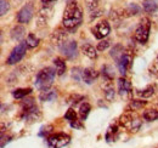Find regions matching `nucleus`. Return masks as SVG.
Masks as SVG:
<instances>
[{
	"label": "nucleus",
	"instance_id": "nucleus-1",
	"mask_svg": "<svg viewBox=\"0 0 158 148\" xmlns=\"http://www.w3.org/2000/svg\"><path fill=\"white\" fill-rule=\"evenodd\" d=\"M83 21V12L81 9L76 1H71L67 4L63 17H62V24L66 29H74L77 28Z\"/></svg>",
	"mask_w": 158,
	"mask_h": 148
},
{
	"label": "nucleus",
	"instance_id": "nucleus-2",
	"mask_svg": "<svg viewBox=\"0 0 158 148\" xmlns=\"http://www.w3.org/2000/svg\"><path fill=\"white\" fill-rule=\"evenodd\" d=\"M56 71L51 67H46L44 69H41L40 72H38L37 78H35V88L40 90V91H45L49 90L51 88V85L54 84L55 76H56Z\"/></svg>",
	"mask_w": 158,
	"mask_h": 148
},
{
	"label": "nucleus",
	"instance_id": "nucleus-3",
	"mask_svg": "<svg viewBox=\"0 0 158 148\" xmlns=\"http://www.w3.org/2000/svg\"><path fill=\"white\" fill-rule=\"evenodd\" d=\"M119 123L124 129L133 134L138 132L141 128V119L135 111H127L124 114H122L119 118Z\"/></svg>",
	"mask_w": 158,
	"mask_h": 148
},
{
	"label": "nucleus",
	"instance_id": "nucleus-4",
	"mask_svg": "<svg viewBox=\"0 0 158 148\" xmlns=\"http://www.w3.org/2000/svg\"><path fill=\"white\" fill-rule=\"evenodd\" d=\"M150 31H151V21L147 17H143L138 26V28L135 29V33H134L135 40L142 45L146 44L150 37Z\"/></svg>",
	"mask_w": 158,
	"mask_h": 148
},
{
	"label": "nucleus",
	"instance_id": "nucleus-5",
	"mask_svg": "<svg viewBox=\"0 0 158 148\" xmlns=\"http://www.w3.org/2000/svg\"><path fill=\"white\" fill-rule=\"evenodd\" d=\"M71 141L69 135L59 132V134H52L51 136L48 137V146L49 148H62L67 146Z\"/></svg>",
	"mask_w": 158,
	"mask_h": 148
},
{
	"label": "nucleus",
	"instance_id": "nucleus-6",
	"mask_svg": "<svg viewBox=\"0 0 158 148\" xmlns=\"http://www.w3.org/2000/svg\"><path fill=\"white\" fill-rule=\"evenodd\" d=\"M133 60H134V54H133V51L125 49L124 52H123V55H122V57L116 62V63H117V67H118V69H119V73L122 74L123 76L128 72V69L131 67Z\"/></svg>",
	"mask_w": 158,
	"mask_h": 148
},
{
	"label": "nucleus",
	"instance_id": "nucleus-7",
	"mask_svg": "<svg viewBox=\"0 0 158 148\" xmlns=\"http://www.w3.org/2000/svg\"><path fill=\"white\" fill-rule=\"evenodd\" d=\"M27 47H28L27 43L26 41H21L20 44L16 47H14V50L11 51V54L9 56L6 63L7 64H16L17 62H20L21 60L24 57V55H26Z\"/></svg>",
	"mask_w": 158,
	"mask_h": 148
},
{
	"label": "nucleus",
	"instance_id": "nucleus-8",
	"mask_svg": "<svg viewBox=\"0 0 158 148\" xmlns=\"http://www.w3.org/2000/svg\"><path fill=\"white\" fill-rule=\"evenodd\" d=\"M33 15H34V6L33 4L28 2L26 5L22 6L19 14H17V22L22 23V24H27L31 22V19L33 18Z\"/></svg>",
	"mask_w": 158,
	"mask_h": 148
},
{
	"label": "nucleus",
	"instance_id": "nucleus-9",
	"mask_svg": "<svg viewBox=\"0 0 158 148\" xmlns=\"http://www.w3.org/2000/svg\"><path fill=\"white\" fill-rule=\"evenodd\" d=\"M110 32H111V26H110L108 21H101L91 29L93 35L99 40L107 37L110 34Z\"/></svg>",
	"mask_w": 158,
	"mask_h": 148
},
{
	"label": "nucleus",
	"instance_id": "nucleus-10",
	"mask_svg": "<svg viewBox=\"0 0 158 148\" xmlns=\"http://www.w3.org/2000/svg\"><path fill=\"white\" fill-rule=\"evenodd\" d=\"M62 55L69 60H73L76 58L78 55V46H77V43L74 40H68L66 41L61 47H60Z\"/></svg>",
	"mask_w": 158,
	"mask_h": 148
},
{
	"label": "nucleus",
	"instance_id": "nucleus-11",
	"mask_svg": "<svg viewBox=\"0 0 158 148\" xmlns=\"http://www.w3.org/2000/svg\"><path fill=\"white\" fill-rule=\"evenodd\" d=\"M41 118V113L37 106H33L27 109H22V119L27 121H38Z\"/></svg>",
	"mask_w": 158,
	"mask_h": 148
},
{
	"label": "nucleus",
	"instance_id": "nucleus-12",
	"mask_svg": "<svg viewBox=\"0 0 158 148\" xmlns=\"http://www.w3.org/2000/svg\"><path fill=\"white\" fill-rule=\"evenodd\" d=\"M67 39H68V33H67L66 31H63V29H56V31L51 34V37H50L51 43H52L54 45L59 46V47H61V46L67 41Z\"/></svg>",
	"mask_w": 158,
	"mask_h": 148
},
{
	"label": "nucleus",
	"instance_id": "nucleus-13",
	"mask_svg": "<svg viewBox=\"0 0 158 148\" xmlns=\"http://www.w3.org/2000/svg\"><path fill=\"white\" fill-rule=\"evenodd\" d=\"M118 92L120 96L127 97L130 96L133 93V88H131V83L125 79L124 76H120L118 79Z\"/></svg>",
	"mask_w": 158,
	"mask_h": 148
},
{
	"label": "nucleus",
	"instance_id": "nucleus-14",
	"mask_svg": "<svg viewBox=\"0 0 158 148\" xmlns=\"http://www.w3.org/2000/svg\"><path fill=\"white\" fill-rule=\"evenodd\" d=\"M52 15V7H43L38 12V26H46L48 21Z\"/></svg>",
	"mask_w": 158,
	"mask_h": 148
},
{
	"label": "nucleus",
	"instance_id": "nucleus-15",
	"mask_svg": "<svg viewBox=\"0 0 158 148\" xmlns=\"http://www.w3.org/2000/svg\"><path fill=\"white\" fill-rule=\"evenodd\" d=\"M99 76V72L94 68H85L83 71V80L85 84H93Z\"/></svg>",
	"mask_w": 158,
	"mask_h": 148
},
{
	"label": "nucleus",
	"instance_id": "nucleus-16",
	"mask_svg": "<svg viewBox=\"0 0 158 148\" xmlns=\"http://www.w3.org/2000/svg\"><path fill=\"white\" fill-rule=\"evenodd\" d=\"M103 92H105V98L108 101V102H112L114 100V96H116V90L113 88V84L108 80H106V84L103 85Z\"/></svg>",
	"mask_w": 158,
	"mask_h": 148
},
{
	"label": "nucleus",
	"instance_id": "nucleus-17",
	"mask_svg": "<svg viewBox=\"0 0 158 148\" xmlns=\"http://www.w3.org/2000/svg\"><path fill=\"white\" fill-rule=\"evenodd\" d=\"M81 52L86 56V57L91 58V60H94V58L98 57V49H96L94 45L88 44V43L83 44V46H81Z\"/></svg>",
	"mask_w": 158,
	"mask_h": 148
},
{
	"label": "nucleus",
	"instance_id": "nucleus-18",
	"mask_svg": "<svg viewBox=\"0 0 158 148\" xmlns=\"http://www.w3.org/2000/svg\"><path fill=\"white\" fill-rule=\"evenodd\" d=\"M64 119H67L68 121H69V124H71V126L72 128H81V125L78 123V118H77V113L74 112V109H72V108H69L68 111L66 112V114H64Z\"/></svg>",
	"mask_w": 158,
	"mask_h": 148
},
{
	"label": "nucleus",
	"instance_id": "nucleus-19",
	"mask_svg": "<svg viewBox=\"0 0 158 148\" xmlns=\"http://www.w3.org/2000/svg\"><path fill=\"white\" fill-rule=\"evenodd\" d=\"M10 35H11V39H12V40H15V41H21V40L24 38V35H26V29H24V27H22V26H16V27H14V28L11 29Z\"/></svg>",
	"mask_w": 158,
	"mask_h": 148
},
{
	"label": "nucleus",
	"instance_id": "nucleus-20",
	"mask_svg": "<svg viewBox=\"0 0 158 148\" xmlns=\"http://www.w3.org/2000/svg\"><path fill=\"white\" fill-rule=\"evenodd\" d=\"M57 97V92L56 90H45V91H41L39 95V100L43 102H50V101H54L55 98Z\"/></svg>",
	"mask_w": 158,
	"mask_h": 148
},
{
	"label": "nucleus",
	"instance_id": "nucleus-21",
	"mask_svg": "<svg viewBox=\"0 0 158 148\" xmlns=\"http://www.w3.org/2000/svg\"><path fill=\"white\" fill-rule=\"evenodd\" d=\"M158 10V0H145L143 11L147 14H155Z\"/></svg>",
	"mask_w": 158,
	"mask_h": 148
},
{
	"label": "nucleus",
	"instance_id": "nucleus-22",
	"mask_svg": "<svg viewBox=\"0 0 158 148\" xmlns=\"http://www.w3.org/2000/svg\"><path fill=\"white\" fill-rule=\"evenodd\" d=\"M54 64H55V69H56L57 75L64 74L66 69H67V66H66V62H64L62 58H60V57L55 58V60H54Z\"/></svg>",
	"mask_w": 158,
	"mask_h": 148
},
{
	"label": "nucleus",
	"instance_id": "nucleus-23",
	"mask_svg": "<svg viewBox=\"0 0 158 148\" xmlns=\"http://www.w3.org/2000/svg\"><path fill=\"white\" fill-rule=\"evenodd\" d=\"M101 72H102V75H103L105 80H108V81L113 80V78H114L113 67H111V66H108V64H105V66H102Z\"/></svg>",
	"mask_w": 158,
	"mask_h": 148
},
{
	"label": "nucleus",
	"instance_id": "nucleus-24",
	"mask_svg": "<svg viewBox=\"0 0 158 148\" xmlns=\"http://www.w3.org/2000/svg\"><path fill=\"white\" fill-rule=\"evenodd\" d=\"M140 12H141V7L135 2H130L125 9V14H128V16H136Z\"/></svg>",
	"mask_w": 158,
	"mask_h": 148
},
{
	"label": "nucleus",
	"instance_id": "nucleus-25",
	"mask_svg": "<svg viewBox=\"0 0 158 148\" xmlns=\"http://www.w3.org/2000/svg\"><path fill=\"white\" fill-rule=\"evenodd\" d=\"M90 111H91V106H90L89 103L84 102V103L80 106V108H79V118H80V120H85V119L88 118Z\"/></svg>",
	"mask_w": 158,
	"mask_h": 148
},
{
	"label": "nucleus",
	"instance_id": "nucleus-26",
	"mask_svg": "<svg viewBox=\"0 0 158 148\" xmlns=\"http://www.w3.org/2000/svg\"><path fill=\"white\" fill-rule=\"evenodd\" d=\"M26 43H27V45H28V47H32V49H34V47H37L38 45H39L40 40L39 38L37 37L35 34H33V33H29L27 38H26Z\"/></svg>",
	"mask_w": 158,
	"mask_h": 148
},
{
	"label": "nucleus",
	"instance_id": "nucleus-27",
	"mask_svg": "<svg viewBox=\"0 0 158 148\" xmlns=\"http://www.w3.org/2000/svg\"><path fill=\"white\" fill-rule=\"evenodd\" d=\"M142 117L147 121H155L158 119V111L157 109H147V111L143 112Z\"/></svg>",
	"mask_w": 158,
	"mask_h": 148
},
{
	"label": "nucleus",
	"instance_id": "nucleus-28",
	"mask_svg": "<svg viewBox=\"0 0 158 148\" xmlns=\"http://www.w3.org/2000/svg\"><path fill=\"white\" fill-rule=\"evenodd\" d=\"M124 47L120 45V44H117L116 46H113V49L111 50V56L114 58V61L117 62L119 58L122 57V55H123V52H124Z\"/></svg>",
	"mask_w": 158,
	"mask_h": 148
},
{
	"label": "nucleus",
	"instance_id": "nucleus-29",
	"mask_svg": "<svg viewBox=\"0 0 158 148\" xmlns=\"http://www.w3.org/2000/svg\"><path fill=\"white\" fill-rule=\"evenodd\" d=\"M146 101H141V100H133L129 106H128V111H138L140 108H142L143 106H146Z\"/></svg>",
	"mask_w": 158,
	"mask_h": 148
},
{
	"label": "nucleus",
	"instance_id": "nucleus-30",
	"mask_svg": "<svg viewBox=\"0 0 158 148\" xmlns=\"http://www.w3.org/2000/svg\"><path fill=\"white\" fill-rule=\"evenodd\" d=\"M31 92H32V89H16V90L12 92V96H14L15 98L20 100V98H24L27 95H29Z\"/></svg>",
	"mask_w": 158,
	"mask_h": 148
},
{
	"label": "nucleus",
	"instance_id": "nucleus-31",
	"mask_svg": "<svg viewBox=\"0 0 158 148\" xmlns=\"http://www.w3.org/2000/svg\"><path fill=\"white\" fill-rule=\"evenodd\" d=\"M85 5L90 12H95L100 6V0H85Z\"/></svg>",
	"mask_w": 158,
	"mask_h": 148
},
{
	"label": "nucleus",
	"instance_id": "nucleus-32",
	"mask_svg": "<svg viewBox=\"0 0 158 148\" xmlns=\"http://www.w3.org/2000/svg\"><path fill=\"white\" fill-rule=\"evenodd\" d=\"M138 93L142 97V98H148V97H151V96L155 95V88H153V86H147L145 90L139 91Z\"/></svg>",
	"mask_w": 158,
	"mask_h": 148
},
{
	"label": "nucleus",
	"instance_id": "nucleus-33",
	"mask_svg": "<svg viewBox=\"0 0 158 148\" xmlns=\"http://www.w3.org/2000/svg\"><path fill=\"white\" fill-rule=\"evenodd\" d=\"M10 10V2L7 0H0V15L5 16Z\"/></svg>",
	"mask_w": 158,
	"mask_h": 148
},
{
	"label": "nucleus",
	"instance_id": "nucleus-34",
	"mask_svg": "<svg viewBox=\"0 0 158 148\" xmlns=\"http://www.w3.org/2000/svg\"><path fill=\"white\" fill-rule=\"evenodd\" d=\"M83 100H84L83 96L74 93V95H71V96L68 97V103L72 105V106H76V105H78L79 103V101H83Z\"/></svg>",
	"mask_w": 158,
	"mask_h": 148
},
{
	"label": "nucleus",
	"instance_id": "nucleus-35",
	"mask_svg": "<svg viewBox=\"0 0 158 148\" xmlns=\"http://www.w3.org/2000/svg\"><path fill=\"white\" fill-rule=\"evenodd\" d=\"M72 78L76 80V81H80L83 80V71L80 68H73L72 69Z\"/></svg>",
	"mask_w": 158,
	"mask_h": 148
},
{
	"label": "nucleus",
	"instance_id": "nucleus-36",
	"mask_svg": "<svg viewBox=\"0 0 158 148\" xmlns=\"http://www.w3.org/2000/svg\"><path fill=\"white\" fill-rule=\"evenodd\" d=\"M33 106H35V103H34V100L31 98V97L24 98V100L22 101V103H21L22 109H27V108H31V107H33Z\"/></svg>",
	"mask_w": 158,
	"mask_h": 148
},
{
	"label": "nucleus",
	"instance_id": "nucleus-37",
	"mask_svg": "<svg viewBox=\"0 0 158 148\" xmlns=\"http://www.w3.org/2000/svg\"><path fill=\"white\" fill-rule=\"evenodd\" d=\"M110 44H111L110 40H101L99 44H98V47H96V49H98L99 51H103V50H106V49L110 46Z\"/></svg>",
	"mask_w": 158,
	"mask_h": 148
},
{
	"label": "nucleus",
	"instance_id": "nucleus-38",
	"mask_svg": "<svg viewBox=\"0 0 158 148\" xmlns=\"http://www.w3.org/2000/svg\"><path fill=\"white\" fill-rule=\"evenodd\" d=\"M51 131H52V126H51V125H46V126H43V128H41V131L39 132V135H40V136L49 137L48 135H49Z\"/></svg>",
	"mask_w": 158,
	"mask_h": 148
},
{
	"label": "nucleus",
	"instance_id": "nucleus-39",
	"mask_svg": "<svg viewBox=\"0 0 158 148\" xmlns=\"http://www.w3.org/2000/svg\"><path fill=\"white\" fill-rule=\"evenodd\" d=\"M150 71H151V73L158 74V56L155 58V61L152 62V64L150 67Z\"/></svg>",
	"mask_w": 158,
	"mask_h": 148
},
{
	"label": "nucleus",
	"instance_id": "nucleus-40",
	"mask_svg": "<svg viewBox=\"0 0 158 148\" xmlns=\"http://www.w3.org/2000/svg\"><path fill=\"white\" fill-rule=\"evenodd\" d=\"M40 1H41V4H43L44 7H51L52 4H55L57 0H40Z\"/></svg>",
	"mask_w": 158,
	"mask_h": 148
}]
</instances>
